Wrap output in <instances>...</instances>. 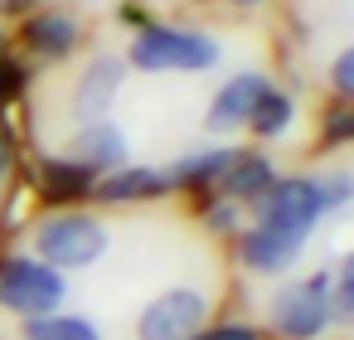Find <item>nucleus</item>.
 I'll use <instances>...</instances> for the list:
<instances>
[{
  "label": "nucleus",
  "instance_id": "obj_1",
  "mask_svg": "<svg viewBox=\"0 0 354 340\" xmlns=\"http://www.w3.org/2000/svg\"><path fill=\"white\" fill-rule=\"evenodd\" d=\"M127 69L136 73H209L223 59L218 35L170 20H141L127 39Z\"/></svg>",
  "mask_w": 354,
  "mask_h": 340
},
{
  "label": "nucleus",
  "instance_id": "obj_2",
  "mask_svg": "<svg viewBox=\"0 0 354 340\" xmlns=\"http://www.w3.org/2000/svg\"><path fill=\"white\" fill-rule=\"evenodd\" d=\"M30 248L39 262L59 267V272H73V267H93L107 258L112 248V229L102 214H88V209H59V214H44L35 229H30Z\"/></svg>",
  "mask_w": 354,
  "mask_h": 340
},
{
  "label": "nucleus",
  "instance_id": "obj_3",
  "mask_svg": "<svg viewBox=\"0 0 354 340\" xmlns=\"http://www.w3.org/2000/svg\"><path fill=\"white\" fill-rule=\"evenodd\" d=\"M64 272L39 258H0V311L10 316H49L64 306Z\"/></svg>",
  "mask_w": 354,
  "mask_h": 340
},
{
  "label": "nucleus",
  "instance_id": "obj_4",
  "mask_svg": "<svg viewBox=\"0 0 354 340\" xmlns=\"http://www.w3.org/2000/svg\"><path fill=\"white\" fill-rule=\"evenodd\" d=\"M209 325V292L199 287H165L136 316V340H194Z\"/></svg>",
  "mask_w": 354,
  "mask_h": 340
},
{
  "label": "nucleus",
  "instance_id": "obj_5",
  "mask_svg": "<svg viewBox=\"0 0 354 340\" xmlns=\"http://www.w3.org/2000/svg\"><path fill=\"white\" fill-rule=\"evenodd\" d=\"M320 219H325V199H320L315 175L272 180V190L257 199V224H267L277 233H291V238H310V229Z\"/></svg>",
  "mask_w": 354,
  "mask_h": 340
},
{
  "label": "nucleus",
  "instance_id": "obj_6",
  "mask_svg": "<svg viewBox=\"0 0 354 340\" xmlns=\"http://www.w3.org/2000/svg\"><path fill=\"white\" fill-rule=\"evenodd\" d=\"M272 325L286 340H315L330 325V272H310L272 296Z\"/></svg>",
  "mask_w": 354,
  "mask_h": 340
},
{
  "label": "nucleus",
  "instance_id": "obj_7",
  "mask_svg": "<svg viewBox=\"0 0 354 340\" xmlns=\"http://www.w3.org/2000/svg\"><path fill=\"white\" fill-rule=\"evenodd\" d=\"M122 83H127V59H122L117 49H97V54L83 64L78 83H73V98H68L73 117H78V122H107V112H112L117 98H122Z\"/></svg>",
  "mask_w": 354,
  "mask_h": 340
},
{
  "label": "nucleus",
  "instance_id": "obj_8",
  "mask_svg": "<svg viewBox=\"0 0 354 340\" xmlns=\"http://www.w3.org/2000/svg\"><path fill=\"white\" fill-rule=\"evenodd\" d=\"M267 88H272V78H267L262 69H243V73H233V78L209 98L204 132H209V136H218V141L243 136V132H248V117H252V107L262 102V93H267Z\"/></svg>",
  "mask_w": 354,
  "mask_h": 340
},
{
  "label": "nucleus",
  "instance_id": "obj_9",
  "mask_svg": "<svg viewBox=\"0 0 354 340\" xmlns=\"http://www.w3.org/2000/svg\"><path fill=\"white\" fill-rule=\"evenodd\" d=\"M20 44L35 54V59H44V64H64L68 54H78V44H83V20L73 15V10H49V6H35L30 15H25V30H20Z\"/></svg>",
  "mask_w": 354,
  "mask_h": 340
},
{
  "label": "nucleus",
  "instance_id": "obj_10",
  "mask_svg": "<svg viewBox=\"0 0 354 340\" xmlns=\"http://www.w3.org/2000/svg\"><path fill=\"white\" fill-rule=\"evenodd\" d=\"M64 161L78 165V170H88V175L97 180V175L127 165V136H122V127H112V122H78V132H73Z\"/></svg>",
  "mask_w": 354,
  "mask_h": 340
},
{
  "label": "nucleus",
  "instance_id": "obj_11",
  "mask_svg": "<svg viewBox=\"0 0 354 340\" xmlns=\"http://www.w3.org/2000/svg\"><path fill=\"white\" fill-rule=\"evenodd\" d=\"M301 248H306V238L277 233V229H267V224H252L248 233H238V258H243V267H252V272H262V277L291 272L296 258H301Z\"/></svg>",
  "mask_w": 354,
  "mask_h": 340
},
{
  "label": "nucleus",
  "instance_id": "obj_12",
  "mask_svg": "<svg viewBox=\"0 0 354 340\" xmlns=\"http://www.w3.org/2000/svg\"><path fill=\"white\" fill-rule=\"evenodd\" d=\"M93 199H102V204H136V199H160V195H170L175 185H170V175L160 170V165H117V170H107V175H97L93 185Z\"/></svg>",
  "mask_w": 354,
  "mask_h": 340
},
{
  "label": "nucleus",
  "instance_id": "obj_13",
  "mask_svg": "<svg viewBox=\"0 0 354 340\" xmlns=\"http://www.w3.org/2000/svg\"><path fill=\"white\" fill-rule=\"evenodd\" d=\"M272 180H277L272 161H267V156H252V151H238V156L228 161V170L218 175V185H223V195H228L233 204H257V199L272 190Z\"/></svg>",
  "mask_w": 354,
  "mask_h": 340
},
{
  "label": "nucleus",
  "instance_id": "obj_14",
  "mask_svg": "<svg viewBox=\"0 0 354 340\" xmlns=\"http://www.w3.org/2000/svg\"><path fill=\"white\" fill-rule=\"evenodd\" d=\"M291 122H296V98L286 93V88H267L262 93V102L252 107V117H248V136H257V141H277V136H286L291 132Z\"/></svg>",
  "mask_w": 354,
  "mask_h": 340
},
{
  "label": "nucleus",
  "instance_id": "obj_15",
  "mask_svg": "<svg viewBox=\"0 0 354 340\" xmlns=\"http://www.w3.org/2000/svg\"><path fill=\"white\" fill-rule=\"evenodd\" d=\"M233 156H238L233 146H209V151H194V156L165 165V175H170V185H209V180H218L228 170Z\"/></svg>",
  "mask_w": 354,
  "mask_h": 340
},
{
  "label": "nucleus",
  "instance_id": "obj_16",
  "mask_svg": "<svg viewBox=\"0 0 354 340\" xmlns=\"http://www.w3.org/2000/svg\"><path fill=\"white\" fill-rule=\"evenodd\" d=\"M20 335H25V340H102V330H97L88 316H59V311L30 316V321L20 325Z\"/></svg>",
  "mask_w": 354,
  "mask_h": 340
},
{
  "label": "nucleus",
  "instance_id": "obj_17",
  "mask_svg": "<svg viewBox=\"0 0 354 340\" xmlns=\"http://www.w3.org/2000/svg\"><path fill=\"white\" fill-rule=\"evenodd\" d=\"M325 83H330V93H335L339 102L354 107V39L335 49V59H330V69H325Z\"/></svg>",
  "mask_w": 354,
  "mask_h": 340
},
{
  "label": "nucleus",
  "instance_id": "obj_18",
  "mask_svg": "<svg viewBox=\"0 0 354 340\" xmlns=\"http://www.w3.org/2000/svg\"><path fill=\"white\" fill-rule=\"evenodd\" d=\"M330 316L344 321V325H354V253L344 258L339 282H330Z\"/></svg>",
  "mask_w": 354,
  "mask_h": 340
},
{
  "label": "nucleus",
  "instance_id": "obj_19",
  "mask_svg": "<svg viewBox=\"0 0 354 340\" xmlns=\"http://www.w3.org/2000/svg\"><path fill=\"white\" fill-rule=\"evenodd\" d=\"M44 185H49L54 195H78V190L93 185V175L78 170V165H68V161H49V165H44Z\"/></svg>",
  "mask_w": 354,
  "mask_h": 340
},
{
  "label": "nucleus",
  "instance_id": "obj_20",
  "mask_svg": "<svg viewBox=\"0 0 354 340\" xmlns=\"http://www.w3.org/2000/svg\"><path fill=\"white\" fill-rule=\"evenodd\" d=\"M315 185H320L325 214H330V209H344V204L354 199V175H349V170H320V175H315Z\"/></svg>",
  "mask_w": 354,
  "mask_h": 340
},
{
  "label": "nucleus",
  "instance_id": "obj_21",
  "mask_svg": "<svg viewBox=\"0 0 354 340\" xmlns=\"http://www.w3.org/2000/svg\"><path fill=\"white\" fill-rule=\"evenodd\" d=\"M194 340H257V330H252V325H209V330H199Z\"/></svg>",
  "mask_w": 354,
  "mask_h": 340
},
{
  "label": "nucleus",
  "instance_id": "obj_22",
  "mask_svg": "<svg viewBox=\"0 0 354 340\" xmlns=\"http://www.w3.org/2000/svg\"><path fill=\"white\" fill-rule=\"evenodd\" d=\"M325 127H330L325 141H335V146H339V141H354V112H335Z\"/></svg>",
  "mask_w": 354,
  "mask_h": 340
},
{
  "label": "nucleus",
  "instance_id": "obj_23",
  "mask_svg": "<svg viewBox=\"0 0 354 340\" xmlns=\"http://www.w3.org/2000/svg\"><path fill=\"white\" fill-rule=\"evenodd\" d=\"M35 6H39V0H0V25L15 20V15H30Z\"/></svg>",
  "mask_w": 354,
  "mask_h": 340
},
{
  "label": "nucleus",
  "instance_id": "obj_24",
  "mask_svg": "<svg viewBox=\"0 0 354 340\" xmlns=\"http://www.w3.org/2000/svg\"><path fill=\"white\" fill-rule=\"evenodd\" d=\"M6 170H10V146H6V132H0V180H6Z\"/></svg>",
  "mask_w": 354,
  "mask_h": 340
},
{
  "label": "nucleus",
  "instance_id": "obj_25",
  "mask_svg": "<svg viewBox=\"0 0 354 340\" xmlns=\"http://www.w3.org/2000/svg\"><path fill=\"white\" fill-rule=\"evenodd\" d=\"M233 10H257V6H267V0H228Z\"/></svg>",
  "mask_w": 354,
  "mask_h": 340
},
{
  "label": "nucleus",
  "instance_id": "obj_26",
  "mask_svg": "<svg viewBox=\"0 0 354 340\" xmlns=\"http://www.w3.org/2000/svg\"><path fill=\"white\" fill-rule=\"evenodd\" d=\"M6 39H10V35H6V25H0V54H6Z\"/></svg>",
  "mask_w": 354,
  "mask_h": 340
},
{
  "label": "nucleus",
  "instance_id": "obj_27",
  "mask_svg": "<svg viewBox=\"0 0 354 340\" xmlns=\"http://www.w3.org/2000/svg\"><path fill=\"white\" fill-rule=\"evenodd\" d=\"M83 6H107V0H83Z\"/></svg>",
  "mask_w": 354,
  "mask_h": 340
},
{
  "label": "nucleus",
  "instance_id": "obj_28",
  "mask_svg": "<svg viewBox=\"0 0 354 340\" xmlns=\"http://www.w3.org/2000/svg\"><path fill=\"white\" fill-rule=\"evenodd\" d=\"M131 6H146V0H131Z\"/></svg>",
  "mask_w": 354,
  "mask_h": 340
},
{
  "label": "nucleus",
  "instance_id": "obj_29",
  "mask_svg": "<svg viewBox=\"0 0 354 340\" xmlns=\"http://www.w3.org/2000/svg\"><path fill=\"white\" fill-rule=\"evenodd\" d=\"M349 175H354V170H349Z\"/></svg>",
  "mask_w": 354,
  "mask_h": 340
}]
</instances>
